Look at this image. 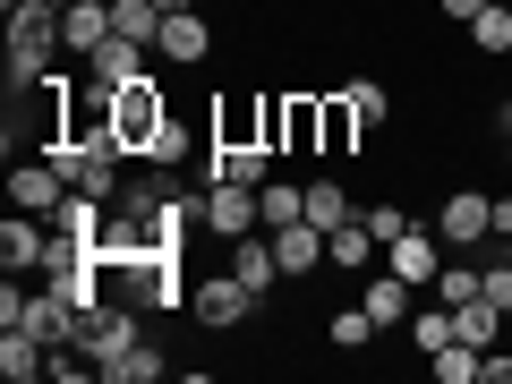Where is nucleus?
I'll return each mask as SVG.
<instances>
[{
  "label": "nucleus",
  "instance_id": "nucleus-17",
  "mask_svg": "<svg viewBox=\"0 0 512 384\" xmlns=\"http://www.w3.org/2000/svg\"><path fill=\"white\" fill-rule=\"evenodd\" d=\"M43 367H52V342H35L26 325H0V376H9V384H35Z\"/></svg>",
  "mask_w": 512,
  "mask_h": 384
},
{
  "label": "nucleus",
  "instance_id": "nucleus-35",
  "mask_svg": "<svg viewBox=\"0 0 512 384\" xmlns=\"http://www.w3.org/2000/svg\"><path fill=\"white\" fill-rule=\"evenodd\" d=\"M436 9H444V18H461V26H470L478 9H495V0H436Z\"/></svg>",
  "mask_w": 512,
  "mask_h": 384
},
{
  "label": "nucleus",
  "instance_id": "nucleus-34",
  "mask_svg": "<svg viewBox=\"0 0 512 384\" xmlns=\"http://www.w3.org/2000/svg\"><path fill=\"white\" fill-rule=\"evenodd\" d=\"M487 299H495V308L512 316V265H487Z\"/></svg>",
  "mask_w": 512,
  "mask_h": 384
},
{
  "label": "nucleus",
  "instance_id": "nucleus-25",
  "mask_svg": "<svg viewBox=\"0 0 512 384\" xmlns=\"http://www.w3.org/2000/svg\"><path fill=\"white\" fill-rule=\"evenodd\" d=\"M316 111H325V154L359 146V111H350V94H316Z\"/></svg>",
  "mask_w": 512,
  "mask_h": 384
},
{
  "label": "nucleus",
  "instance_id": "nucleus-21",
  "mask_svg": "<svg viewBox=\"0 0 512 384\" xmlns=\"http://www.w3.org/2000/svg\"><path fill=\"white\" fill-rule=\"evenodd\" d=\"M427 376H436V384H478V376H487V350H478V342H444L436 359H427Z\"/></svg>",
  "mask_w": 512,
  "mask_h": 384
},
{
  "label": "nucleus",
  "instance_id": "nucleus-19",
  "mask_svg": "<svg viewBox=\"0 0 512 384\" xmlns=\"http://www.w3.org/2000/svg\"><path fill=\"white\" fill-rule=\"evenodd\" d=\"M325 265H342V274H376V231H367V222H333V231H325Z\"/></svg>",
  "mask_w": 512,
  "mask_h": 384
},
{
  "label": "nucleus",
  "instance_id": "nucleus-2",
  "mask_svg": "<svg viewBox=\"0 0 512 384\" xmlns=\"http://www.w3.org/2000/svg\"><path fill=\"white\" fill-rule=\"evenodd\" d=\"M256 299H265V291H248V282H239L231 265H222V274H205V282H188V316H197L205 333L248 325V316H256Z\"/></svg>",
  "mask_w": 512,
  "mask_h": 384
},
{
  "label": "nucleus",
  "instance_id": "nucleus-37",
  "mask_svg": "<svg viewBox=\"0 0 512 384\" xmlns=\"http://www.w3.org/2000/svg\"><path fill=\"white\" fill-rule=\"evenodd\" d=\"M154 9H163V18H171V9H197V0H154Z\"/></svg>",
  "mask_w": 512,
  "mask_h": 384
},
{
  "label": "nucleus",
  "instance_id": "nucleus-23",
  "mask_svg": "<svg viewBox=\"0 0 512 384\" xmlns=\"http://www.w3.org/2000/svg\"><path fill=\"white\" fill-rule=\"evenodd\" d=\"M111 35H128V43H146V52H154L163 9H154V0H111Z\"/></svg>",
  "mask_w": 512,
  "mask_h": 384
},
{
  "label": "nucleus",
  "instance_id": "nucleus-27",
  "mask_svg": "<svg viewBox=\"0 0 512 384\" xmlns=\"http://www.w3.org/2000/svg\"><path fill=\"white\" fill-rule=\"evenodd\" d=\"M461 342H478V350H495V325H504V308H495V299L487 291H478V299H461Z\"/></svg>",
  "mask_w": 512,
  "mask_h": 384
},
{
  "label": "nucleus",
  "instance_id": "nucleus-1",
  "mask_svg": "<svg viewBox=\"0 0 512 384\" xmlns=\"http://www.w3.org/2000/svg\"><path fill=\"white\" fill-rule=\"evenodd\" d=\"M52 52H69L60 43V9L52 0H9V86H43L52 77Z\"/></svg>",
  "mask_w": 512,
  "mask_h": 384
},
{
  "label": "nucleus",
  "instance_id": "nucleus-39",
  "mask_svg": "<svg viewBox=\"0 0 512 384\" xmlns=\"http://www.w3.org/2000/svg\"><path fill=\"white\" fill-rule=\"evenodd\" d=\"M504 265H512V231H504Z\"/></svg>",
  "mask_w": 512,
  "mask_h": 384
},
{
  "label": "nucleus",
  "instance_id": "nucleus-12",
  "mask_svg": "<svg viewBox=\"0 0 512 384\" xmlns=\"http://www.w3.org/2000/svg\"><path fill=\"white\" fill-rule=\"evenodd\" d=\"M18 325L35 333V342H52V350H60V342H77V325H86V316H77L69 299H60L52 282H43V291H26V316H18Z\"/></svg>",
  "mask_w": 512,
  "mask_h": 384
},
{
  "label": "nucleus",
  "instance_id": "nucleus-33",
  "mask_svg": "<svg viewBox=\"0 0 512 384\" xmlns=\"http://www.w3.org/2000/svg\"><path fill=\"white\" fill-rule=\"evenodd\" d=\"M146 163H188V128L180 120H163V137L146 146Z\"/></svg>",
  "mask_w": 512,
  "mask_h": 384
},
{
  "label": "nucleus",
  "instance_id": "nucleus-28",
  "mask_svg": "<svg viewBox=\"0 0 512 384\" xmlns=\"http://www.w3.org/2000/svg\"><path fill=\"white\" fill-rule=\"evenodd\" d=\"M103 376L111 384H154V376H163V350L137 342V350H120V359H103Z\"/></svg>",
  "mask_w": 512,
  "mask_h": 384
},
{
  "label": "nucleus",
  "instance_id": "nucleus-20",
  "mask_svg": "<svg viewBox=\"0 0 512 384\" xmlns=\"http://www.w3.org/2000/svg\"><path fill=\"white\" fill-rule=\"evenodd\" d=\"M410 342H419V359H436L444 342H461V316L444 299H427V308H410Z\"/></svg>",
  "mask_w": 512,
  "mask_h": 384
},
{
  "label": "nucleus",
  "instance_id": "nucleus-4",
  "mask_svg": "<svg viewBox=\"0 0 512 384\" xmlns=\"http://www.w3.org/2000/svg\"><path fill=\"white\" fill-rule=\"evenodd\" d=\"M436 239H444L453 256L487 248V239H495V197H487V188H453V197H444V214H436Z\"/></svg>",
  "mask_w": 512,
  "mask_h": 384
},
{
  "label": "nucleus",
  "instance_id": "nucleus-7",
  "mask_svg": "<svg viewBox=\"0 0 512 384\" xmlns=\"http://www.w3.org/2000/svg\"><path fill=\"white\" fill-rule=\"evenodd\" d=\"M60 197H69V180H60L52 154H43V163H9V205H26V214L52 222V214H60Z\"/></svg>",
  "mask_w": 512,
  "mask_h": 384
},
{
  "label": "nucleus",
  "instance_id": "nucleus-24",
  "mask_svg": "<svg viewBox=\"0 0 512 384\" xmlns=\"http://www.w3.org/2000/svg\"><path fill=\"white\" fill-rule=\"evenodd\" d=\"M308 222H316V231H333V222H359L350 188H342V180H308Z\"/></svg>",
  "mask_w": 512,
  "mask_h": 384
},
{
  "label": "nucleus",
  "instance_id": "nucleus-5",
  "mask_svg": "<svg viewBox=\"0 0 512 384\" xmlns=\"http://www.w3.org/2000/svg\"><path fill=\"white\" fill-rule=\"evenodd\" d=\"M163 120H171V103L154 94V77H137V86L111 94V128H120V146H128V154H146L154 137H163Z\"/></svg>",
  "mask_w": 512,
  "mask_h": 384
},
{
  "label": "nucleus",
  "instance_id": "nucleus-36",
  "mask_svg": "<svg viewBox=\"0 0 512 384\" xmlns=\"http://www.w3.org/2000/svg\"><path fill=\"white\" fill-rule=\"evenodd\" d=\"M512 231V197H495V239H504Z\"/></svg>",
  "mask_w": 512,
  "mask_h": 384
},
{
  "label": "nucleus",
  "instance_id": "nucleus-16",
  "mask_svg": "<svg viewBox=\"0 0 512 384\" xmlns=\"http://www.w3.org/2000/svg\"><path fill=\"white\" fill-rule=\"evenodd\" d=\"M231 274L248 282V291H274V282H282V256H274V231H248V239H231Z\"/></svg>",
  "mask_w": 512,
  "mask_h": 384
},
{
  "label": "nucleus",
  "instance_id": "nucleus-6",
  "mask_svg": "<svg viewBox=\"0 0 512 384\" xmlns=\"http://www.w3.org/2000/svg\"><path fill=\"white\" fill-rule=\"evenodd\" d=\"M205 231L231 248V239H248V231H265V205H256V188H239V180H214L205 188Z\"/></svg>",
  "mask_w": 512,
  "mask_h": 384
},
{
  "label": "nucleus",
  "instance_id": "nucleus-13",
  "mask_svg": "<svg viewBox=\"0 0 512 384\" xmlns=\"http://www.w3.org/2000/svg\"><path fill=\"white\" fill-rule=\"evenodd\" d=\"M384 265H393V274H402V282H436V274H444V239L410 222V231L393 239V248H384Z\"/></svg>",
  "mask_w": 512,
  "mask_h": 384
},
{
  "label": "nucleus",
  "instance_id": "nucleus-32",
  "mask_svg": "<svg viewBox=\"0 0 512 384\" xmlns=\"http://www.w3.org/2000/svg\"><path fill=\"white\" fill-rule=\"evenodd\" d=\"M359 222H367V231H376V248H393V239L410 231V214H402V205H367Z\"/></svg>",
  "mask_w": 512,
  "mask_h": 384
},
{
  "label": "nucleus",
  "instance_id": "nucleus-38",
  "mask_svg": "<svg viewBox=\"0 0 512 384\" xmlns=\"http://www.w3.org/2000/svg\"><path fill=\"white\" fill-rule=\"evenodd\" d=\"M504 163H512V128H504Z\"/></svg>",
  "mask_w": 512,
  "mask_h": 384
},
{
  "label": "nucleus",
  "instance_id": "nucleus-9",
  "mask_svg": "<svg viewBox=\"0 0 512 384\" xmlns=\"http://www.w3.org/2000/svg\"><path fill=\"white\" fill-rule=\"evenodd\" d=\"M43 248H52V231H43V214H26V205H9V222H0V265H9V274H43Z\"/></svg>",
  "mask_w": 512,
  "mask_h": 384
},
{
  "label": "nucleus",
  "instance_id": "nucleus-18",
  "mask_svg": "<svg viewBox=\"0 0 512 384\" xmlns=\"http://www.w3.org/2000/svg\"><path fill=\"white\" fill-rule=\"evenodd\" d=\"M60 43L69 52H103L111 43V0H69L60 9Z\"/></svg>",
  "mask_w": 512,
  "mask_h": 384
},
{
  "label": "nucleus",
  "instance_id": "nucleus-40",
  "mask_svg": "<svg viewBox=\"0 0 512 384\" xmlns=\"http://www.w3.org/2000/svg\"><path fill=\"white\" fill-rule=\"evenodd\" d=\"M52 9H69V0H52Z\"/></svg>",
  "mask_w": 512,
  "mask_h": 384
},
{
  "label": "nucleus",
  "instance_id": "nucleus-30",
  "mask_svg": "<svg viewBox=\"0 0 512 384\" xmlns=\"http://www.w3.org/2000/svg\"><path fill=\"white\" fill-rule=\"evenodd\" d=\"M342 94H350V111H359V128H384V120H393V94H384L376 77H359V86H342Z\"/></svg>",
  "mask_w": 512,
  "mask_h": 384
},
{
  "label": "nucleus",
  "instance_id": "nucleus-26",
  "mask_svg": "<svg viewBox=\"0 0 512 384\" xmlns=\"http://www.w3.org/2000/svg\"><path fill=\"white\" fill-rule=\"evenodd\" d=\"M256 205H265V231H282V222L308 214V188H299V180H265V188H256Z\"/></svg>",
  "mask_w": 512,
  "mask_h": 384
},
{
  "label": "nucleus",
  "instance_id": "nucleus-11",
  "mask_svg": "<svg viewBox=\"0 0 512 384\" xmlns=\"http://www.w3.org/2000/svg\"><path fill=\"white\" fill-rule=\"evenodd\" d=\"M154 52H163L171 69H197V60L214 52V26H205L197 9H171V18H163V35H154Z\"/></svg>",
  "mask_w": 512,
  "mask_h": 384
},
{
  "label": "nucleus",
  "instance_id": "nucleus-3",
  "mask_svg": "<svg viewBox=\"0 0 512 384\" xmlns=\"http://www.w3.org/2000/svg\"><path fill=\"white\" fill-rule=\"evenodd\" d=\"M146 342V316H137V299H103V308L77 325V350L94 359V376H103V359H120V350Z\"/></svg>",
  "mask_w": 512,
  "mask_h": 384
},
{
  "label": "nucleus",
  "instance_id": "nucleus-31",
  "mask_svg": "<svg viewBox=\"0 0 512 384\" xmlns=\"http://www.w3.org/2000/svg\"><path fill=\"white\" fill-rule=\"evenodd\" d=\"M376 316H367V308H342V316H333V350H367V342H376Z\"/></svg>",
  "mask_w": 512,
  "mask_h": 384
},
{
  "label": "nucleus",
  "instance_id": "nucleus-15",
  "mask_svg": "<svg viewBox=\"0 0 512 384\" xmlns=\"http://www.w3.org/2000/svg\"><path fill=\"white\" fill-rule=\"evenodd\" d=\"M274 163H282L274 146H205V171H214V180H239V188H265Z\"/></svg>",
  "mask_w": 512,
  "mask_h": 384
},
{
  "label": "nucleus",
  "instance_id": "nucleus-14",
  "mask_svg": "<svg viewBox=\"0 0 512 384\" xmlns=\"http://www.w3.org/2000/svg\"><path fill=\"white\" fill-rule=\"evenodd\" d=\"M274 256H282V282H308L316 265H325V231H316L308 214L282 222V231H274Z\"/></svg>",
  "mask_w": 512,
  "mask_h": 384
},
{
  "label": "nucleus",
  "instance_id": "nucleus-29",
  "mask_svg": "<svg viewBox=\"0 0 512 384\" xmlns=\"http://www.w3.org/2000/svg\"><path fill=\"white\" fill-rule=\"evenodd\" d=\"M470 43H478V52H512V9H504V0H495V9H478V18H470Z\"/></svg>",
  "mask_w": 512,
  "mask_h": 384
},
{
  "label": "nucleus",
  "instance_id": "nucleus-8",
  "mask_svg": "<svg viewBox=\"0 0 512 384\" xmlns=\"http://www.w3.org/2000/svg\"><path fill=\"white\" fill-rule=\"evenodd\" d=\"M86 77L103 94H120V86H137V77H154V52H146V43H128V35H111L103 52H86Z\"/></svg>",
  "mask_w": 512,
  "mask_h": 384
},
{
  "label": "nucleus",
  "instance_id": "nucleus-10",
  "mask_svg": "<svg viewBox=\"0 0 512 384\" xmlns=\"http://www.w3.org/2000/svg\"><path fill=\"white\" fill-rule=\"evenodd\" d=\"M359 308L393 333V325H410V308H419V282H402L393 265H384V274H359Z\"/></svg>",
  "mask_w": 512,
  "mask_h": 384
},
{
  "label": "nucleus",
  "instance_id": "nucleus-22",
  "mask_svg": "<svg viewBox=\"0 0 512 384\" xmlns=\"http://www.w3.org/2000/svg\"><path fill=\"white\" fill-rule=\"evenodd\" d=\"M487 291V265H461V256H444V274L427 282V299H444V308H461V299Z\"/></svg>",
  "mask_w": 512,
  "mask_h": 384
}]
</instances>
